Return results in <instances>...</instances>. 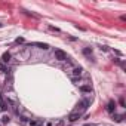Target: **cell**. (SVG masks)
I'll use <instances>...</instances> for the list:
<instances>
[{
	"label": "cell",
	"mask_w": 126,
	"mask_h": 126,
	"mask_svg": "<svg viewBox=\"0 0 126 126\" xmlns=\"http://www.w3.org/2000/svg\"><path fill=\"white\" fill-rule=\"evenodd\" d=\"M82 71H83L82 67H74V68H73V76H74V77H80Z\"/></svg>",
	"instance_id": "cell-7"
},
{
	"label": "cell",
	"mask_w": 126,
	"mask_h": 126,
	"mask_svg": "<svg viewBox=\"0 0 126 126\" xmlns=\"http://www.w3.org/2000/svg\"><path fill=\"white\" fill-rule=\"evenodd\" d=\"M9 120H11L9 116H3V117H2V123H9Z\"/></svg>",
	"instance_id": "cell-13"
},
{
	"label": "cell",
	"mask_w": 126,
	"mask_h": 126,
	"mask_svg": "<svg viewBox=\"0 0 126 126\" xmlns=\"http://www.w3.org/2000/svg\"><path fill=\"white\" fill-rule=\"evenodd\" d=\"M85 126H94V125H89V123H86V125H85Z\"/></svg>",
	"instance_id": "cell-17"
},
{
	"label": "cell",
	"mask_w": 126,
	"mask_h": 126,
	"mask_svg": "<svg viewBox=\"0 0 126 126\" xmlns=\"http://www.w3.org/2000/svg\"><path fill=\"white\" fill-rule=\"evenodd\" d=\"M49 28H50L52 31H59V28H56V27H49Z\"/></svg>",
	"instance_id": "cell-15"
},
{
	"label": "cell",
	"mask_w": 126,
	"mask_h": 126,
	"mask_svg": "<svg viewBox=\"0 0 126 126\" xmlns=\"http://www.w3.org/2000/svg\"><path fill=\"white\" fill-rule=\"evenodd\" d=\"M107 111H108V113H114V111H116V102H114V101H108V104H107Z\"/></svg>",
	"instance_id": "cell-4"
},
{
	"label": "cell",
	"mask_w": 126,
	"mask_h": 126,
	"mask_svg": "<svg viewBox=\"0 0 126 126\" xmlns=\"http://www.w3.org/2000/svg\"><path fill=\"white\" fill-rule=\"evenodd\" d=\"M55 59H58V61H67V59H68V56H67V53H65L64 50H61V49H55Z\"/></svg>",
	"instance_id": "cell-2"
},
{
	"label": "cell",
	"mask_w": 126,
	"mask_h": 126,
	"mask_svg": "<svg viewBox=\"0 0 126 126\" xmlns=\"http://www.w3.org/2000/svg\"><path fill=\"white\" fill-rule=\"evenodd\" d=\"M83 55L85 56H92V49L91 47H85L83 49Z\"/></svg>",
	"instance_id": "cell-9"
},
{
	"label": "cell",
	"mask_w": 126,
	"mask_h": 126,
	"mask_svg": "<svg viewBox=\"0 0 126 126\" xmlns=\"http://www.w3.org/2000/svg\"><path fill=\"white\" fill-rule=\"evenodd\" d=\"M0 108H2V111H6V110H8V105H6V102L3 101L2 96H0Z\"/></svg>",
	"instance_id": "cell-8"
},
{
	"label": "cell",
	"mask_w": 126,
	"mask_h": 126,
	"mask_svg": "<svg viewBox=\"0 0 126 126\" xmlns=\"http://www.w3.org/2000/svg\"><path fill=\"white\" fill-rule=\"evenodd\" d=\"M15 42H16V43H24V39H22V37H18Z\"/></svg>",
	"instance_id": "cell-14"
},
{
	"label": "cell",
	"mask_w": 126,
	"mask_h": 126,
	"mask_svg": "<svg viewBox=\"0 0 126 126\" xmlns=\"http://www.w3.org/2000/svg\"><path fill=\"white\" fill-rule=\"evenodd\" d=\"M88 107H89V101L88 99H82L79 104H77V108H76V113H79V114H82V113H85L86 110H88Z\"/></svg>",
	"instance_id": "cell-1"
},
{
	"label": "cell",
	"mask_w": 126,
	"mask_h": 126,
	"mask_svg": "<svg viewBox=\"0 0 126 126\" xmlns=\"http://www.w3.org/2000/svg\"><path fill=\"white\" fill-rule=\"evenodd\" d=\"M113 120L114 122H122L123 120V116L122 114H113Z\"/></svg>",
	"instance_id": "cell-10"
},
{
	"label": "cell",
	"mask_w": 126,
	"mask_h": 126,
	"mask_svg": "<svg viewBox=\"0 0 126 126\" xmlns=\"http://www.w3.org/2000/svg\"><path fill=\"white\" fill-rule=\"evenodd\" d=\"M80 91H82V92H88V94H91V92H92L91 86H80Z\"/></svg>",
	"instance_id": "cell-11"
},
{
	"label": "cell",
	"mask_w": 126,
	"mask_h": 126,
	"mask_svg": "<svg viewBox=\"0 0 126 126\" xmlns=\"http://www.w3.org/2000/svg\"><path fill=\"white\" fill-rule=\"evenodd\" d=\"M30 46H37L39 49H49V45L42 43V42H33V43H30Z\"/></svg>",
	"instance_id": "cell-3"
},
{
	"label": "cell",
	"mask_w": 126,
	"mask_h": 126,
	"mask_svg": "<svg viewBox=\"0 0 126 126\" xmlns=\"http://www.w3.org/2000/svg\"><path fill=\"white\" fill-rule=\"evenodd\" d=\"M80 116H82V114H79V113L73 111V113L68 116V120H70V122H76V120H79V119H80Z\"/></svg>",
	"instance_id": "cell-5"
},
{
	"label": "cell",
	"mask_w": 126,
	"mask_h": 126,
	"mask_svg": "<svg viewBox=\"0 0 126 126\" xmlns=\"http://www.w3.org/2000/svg\"><path fill=\"white\" fill-rule=\"evenodd\" d=\"M0 71H2V73H8V71H9L8 67H6L5 64H2V62H0Z\"/></svg>",
	"instance_id": "cell-12"
},
{
	"label": "cell",
	"mask_w": 126,
	"mask_h": 126,
	"mask_svg": "<svg viewBox=\"0 0 126 126\" xmlns=\"http://www.w3.org/2000/svg\"><path fill=\"white\" fill-rule=\"evenodd\" d=\"M9 61H11V53L9 52H5L2 55V64H8Z\"/></svg>",
	"instance_id": "cell-6"
},
{
	"label": "cell",
	"mask_w": 126,
	"mask_h": 126,
	"mask_svg": "<svg viewBox=\"0 0 126 126\" xmlns=\"http://www.w3.org/2000/svg\"><path fill=\"white\" fill-rule=\"evenodd\" d=\"M120 105L125 107V99H123V98H120Z\"/></svg>",
	"instance_id": "cell-16"
}]
</instances>
